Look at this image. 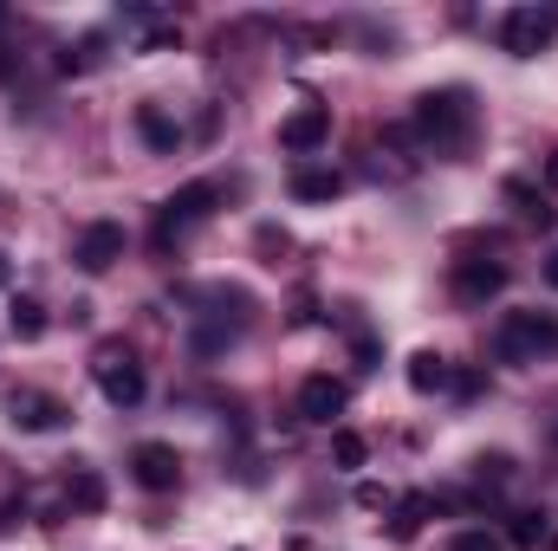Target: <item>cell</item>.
Segmentation results:
<instances>
[{"label": "cell", "mask_w": 558, "mask_h": 551, "mask_svg": "<svg viewBox=\"0 0 558 551\" xmlns=\"http://www.w3.org/2000/svg\"><path fill=\"white\" fill-rule=\"evenodd\" d=\"M474 98L461 85H441V91H422L416 98V137L435 149V156H461L474 143Z\"/></svg>", "instance_id": "6da1fadb"}, {"label": "cell", "mask_w": 558, "mask_h": 551, "mask_svg": "<svg viewBox=\"0 0 558 551\" xmlns=\"http://www.w3.org/2000/svg\"><path fill=\"white\" fill-rule=\"evenodd\" d=\"M558 351V318L553 311H507L494 331V357L500 364H539Z\"/></svg>", "instance_id": "7a4b0ae2"}, {"label": "cell", "mask_w": 558, "mask_h": 551, "mask_svg": "<svg viewBox=\"0 0 558 551\" xmlns=\"http://www.w3.org/2000/svg\"><path fill=\"white\" fill-rule=\"evenodd\" d=\"M92 377H98V390H105V403L111 409H137L143 403V364H137V351L124 344V338H105L98 351H92Z\"/></svg>", "instance_id": "3957f363"}, {"label": "cell", "mask_w": 558, "mask_h": 551, "mask_svg": "<svg viewBox=\"0 0 558 551\" xmlns=\"http://www.w3.org/2000/svg\"><path fill=\"white\" fill-rule=\"evenodd\" d=\"M215 201H221V188H215V182H189V188H175V195L162 201V215H156V241H162V247H175L189 228H202V221L215 215Z\"/></svg>", "instance_id": "277c9868"}, {"label": "cell", "mask_w": 558, "mask_h": 551, "mask_svg": "<svg viewBox=\"0 0 558 551\" xmlns=\"http://www.w3.org/2000/svg\"><path fill=\"white\" fill-rule=\"evenodd\" d=\"M553 39H558V13H546V7H513V13L500 20V46H507L513 59H539Z\"/></svg>", "instance_id": "5b68a950"}, {"label": "cell", "mask_w": 558, "mask_h": 551, "mask_svg": "<svg viewBox=\"0 0 558 551\" xmlns=\"http://www.w3.org/2000/svg\"><path fill=\"white\" fill-rule=\"evenodd\" d=\"M131 474H137L143 493H169V487H182V454L169 441H137L131 448Z\"/></svg>", "instance_id": "8992f818"}, {"label": "cell", "mask_w": 558, "mask_h": 551, "mask_svg": "<svg viewBox=\"0 0 558 551\" xmlns=\"http://www.w3.org/2000/svg\"><path fill=\"white\" fill-rule=\"evenodd\" d=\"M65 403L59 396H46V390H13L7 396V421L13 428H26V434H46V428H65Z\"/></svg>", "instance_id": "52a82bcc"}, {"label": "cell", "mask_w": 558, "mask_h": 551, "mask_svg": "<svg viewBox=\"0 0 558 551\" xmlns=\"http://www.w3.org/2000/svg\"><path fill=\"white\" fill-rule=\"evenodd\" d=\"M72 260H78L85 273H111V267L124 260V228H118V221H92V228L78 234Z\"/></svg>", "instance_id": "ba28073f"}, {"label": "cell", "mask_w": 558, "mask_h": 551, "mask_svg": "<svg viewBox=\"0 0 558 551\" xmlns=\"http://www.w3.org/2000/svg\"><path fill=\"white\" fill-rule=\"evenodd\" d=\"M325 137H331V105H299V111L279 124V149H286V156H312Z\"/></svg>", "instance_id": "9c48e42d"}, {"label": "cell", "mask_w": 558, "mask_h": 551, "mask_svg": "<svg viewBox=\"0 0 558 551\" xmlns=\"http://www.w3.org/2000/svg\"><path fill=\"white\" fill-rule=\"evenodd\" d=\"M507 292V267L500 260H454V298L461 305H487Z\"/></svg>", "instance_id": "30bf717a"}, {"label": "cell", "mask_w": 558, "mask_h": 551, "mask_svg": "<svg viewBox=\"0 0 558 551\" xmlns=\"http://www.w3.org/2000/svg\"><path fill=\"white\" fill-rule=\"evenodd\" d=\"M331 415H344V383H338V377H305V383H299V421L325 428Z\"/></svg>", "instance_id": "8fae6325"}, {"label": "cell", "mask_w": 558, "mask_h": 551, "mask_svg": "<svg viewBox=\"0 0 558 551\" xmlns=\"http://www.w3.org/2000/svg\"><path fill=\"white\" fill-rule=\"evenodd\" d=\"M448 383H454L448 357H435V351H416V357H410V390H416V396H441Z\"/></svg>", "instance_id": "7c38bea8"}, {"label": "cell", "mask_w": 558, "mask_h": 551, "mask_svg": "<svg viewBox=\"0 0 558 551\" xmlns=\"http://www.w3.org/2000/svg\"><path fill=\"white\" fill-rule=\"evenodd\" d=\"M338 195H344L338 169H299L292 175V201H338Z\"/></svg>", "instance_id": "4fadbf2b"}, {"label": "cell", "mask_w": 558, "mask_h": 551, "mask_svg": "<svg viewBox=\"0 0 558 551\" xmlns=\"http://www.w3.org/2000/svg\"><path fill=\"white\" fill-rule=\"evenodd\" d=\"M513 208H520V221H533V228H553V208H546V195L533 188V182H520V175H507V188H500Z\"/></svg>", "instance_id": "5bb4252c"}, {"label": "cell", "mask_w": 558, "mask_h": 551, "mask_svg": "<svg viewBox=\"0 0 558 551\" xmlns=\"http://www.w3.org/2000/svg\"><path fill=\"white\" fill-rule=\"evenodd\" d=\"M428 513H435V500H428V493H403V500H397V519H390V539H397V546H410Z\"/></svg>", "instance_id": "9a60e30c"}, {"label": "cell", "mask_w": 558, "mask_h": 551, "mask_svg": "<svg viewBox=\"0 0 558 551\" xmlns=\"http://www.w3.org/2000/svg\"><path fill=\"white\" fill-rule=\"evenodd\" d=\"M7 331L26 338V344L46 338V305H39V298H13V305H7Z\"/></svg>", "instance_id": "2e32d148"}, {"label": "cell", "mask_w": 558, "mask_h": 551, "mask_svg": "<svg viewBox=\"0 0 558 551\" xmlns=\"http://www.w3.org/2000/svg\"><path fill=\"white\" fill-rule=\"evenodd\" d=\"M65 500L85 506V513H98V506H105V480H98L92 467H72V474H65Z\"/></svg>", "instance_id": "e0dca14e"}, {"label": "cell", "mask_w": 558, "mask_h": 551, "mask_svg": "<svg viewBox=\"0 0 558 551\" xmlns=\"http://www.w3.org/2000/svg\"><path fill=\"white\" fill-rule=\"evenodd\" d=\"M137 131H143V143H149V149H175V124H169L156 105H143V111H137Z\"/></svg>", "instance_id": "ac0fdd59"}, {"label": "cell", "mask_w": 558, "mask_h": 551, "mask_svg": "<svg viewBox=\"0 0 558 551\" xmlns=\"http://www.w3.org/2000/svg\"><path fill=\"white\" fill-rule=\"evenodd\" d=\"M364 454H371V441H364V434H351V428H338V434H331V461H338V467H364Z\"/></svg>", "instance_id": "d6986e66"}, {"label": "cell", "mask_w": 558, "mask_h": 551, "mask_svg": "<svg viewBox=\"0 0 558 551\" xmlns=\"http://www.w3.org/2000/svg\"><path fill=\"white\" fill-rule=\"evenodd\" d=\"M448 551H507V539H500V532H487V526H474V532H454Z\"/></svg>", "instance_id": "ffe728a7"}, {"label": "cell", "mask_w": 558, "mask_h": 551, "mask_svg": "<svg viewBox=\"0 0 558 551\" xmlns=\"http://www.w3.org/2000/svg\"><path fill=\"white\" fill-rule=\"evenodd\" d=\"M539 539H546V513H520V519H513V546H539Z\"/></svg>", "instance_id": "44dd1931"}, {"label": "cell", "mask_w": 558, "mask_h": 551, "mask_svg": "<svg viewBox=\"0 0 558 551\" xmlns=\"http://www.w3.org/2000/svg\"><path fill=\"white\" fill-rule=\"evenodd\" d=\"M474 474H481V480H507V474H513V461H507V454H481V461H474Z\"/></svg>", "instance_id": "7402d4cb"}, {"label": "cell", "mask_w": 558, "mask_h": 551, "mask_svg": "<svg viewBox=\"0 0 558 551\" xmlns=\"http://www.w3.org/2000/svg\"><path fill=\"white\" fill-rule=\"evenodd\" d=\"M357 506H364V513H384V506H390V493H384V487H357Z\"/></svg>", "instance_id": "603a6c76"}, {"label": "cell", "mask_w": 558, "mask_h": 551, "mask_svg": "<svg viewBox=\"0 0 558 551\" xmlns=\"http://www.w3.org/2000/svg\"><path fill=\"white\" fill-rule=\"evenodd\" d=\"M546 188H558V149L546 156Z\"/></svg>", "instance_id": "cb8c5ba5"}, {"label": "cell", "mask_w": 558, "mask_h": 551, "mask_svg": "<svg viewBox=\"0 0 558 551\" xmlns=\"http://www.w3.org/2000/svg\"><path fill=\"white\" fill-rule=\"evenodd\" d=\"M546 279H553V285H558V254H553V260H546Z\"/></svg>", "instance_id": "d4e9b609"}, {"label": "cell", "mask_w": 558, "mask_h": 551, "mask_svg": "<svg viewBox=\"0 0 558 551\" xmlns=\"http://www.w3.org/2000/svg\"><path fill=\"white\" fill-rule=\"evenodd\" d=\"M0 279H7V260H0Z\"/></svg>", "instance_id": "484cf974"}]
</instances>
